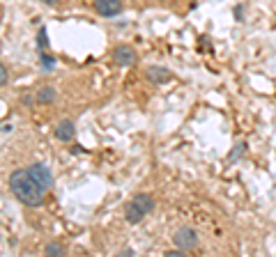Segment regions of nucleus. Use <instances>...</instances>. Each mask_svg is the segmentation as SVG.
<instances>
[{"label":"nucleus","mask_w":276,"mask_h":257,"mask_svg":"<svg viewBox=\"0 0 276 257\" xmlns=\"http://www.w3.org/2000/svg\"><path fill=\"white\" fill-rule=\"evenodd\" d=\"M7 182H9L12 195H14L21 204H25V207H42L46 191L35 182V177L28 172V168H19V170H14V172L9 174Z\"/></svg>","instance_id":"f257e3e1"},{"label":"nucleus","mask_w":276,"mask_h":257,"mask_svg":"<svg viewBox=\"0 0 276 257\" xmlns=\"http://www.w3.org/2000/svg\"><path fill=\"white\" fill-rule=\"evenodd\" d=\"M152 209H154V197L150 195V193H138V195L131 197V200L125 204V218H127V223L136 225V223L145 218Z\"/></svg>","instance_id":"f03ea898"},{"label":"nucleus","mask_w":276,"mask_h":257,"mask_svg":"<svg viewBox=\"0 0 276 257\" xmlns=\"http://www.w3.org/2000/svg\"><path fill=\"white\" fill-rule=\"evenodd\" d=\"M198 232H196L194 227H179V230H175V235H173V243H175V248H182L184 253L187 250H194L198 248Z\"/></svg>","instance_id":"7ed1b4c3"},{"label":"nucleus","mask_w":276,"mask_h":257,"mask_svg":"<svg viewBox=\"0 0 276 257\" xmlns=\"http://www.w3.org/2000/svg\"><path fill=\"white\" fill-rule=\"evenodd\" d=\"M28 172L35 177V182H37L39 186L46 191V193L53 189V174H51V170H49L44 163H32V166H28Z\"/></svg>","instance_id":"20e7f679"},{"label":"nucleus","mask_w":276,"mask_h":257,"mask_svg":"<svg viewBox=\"0 0 276 257\" xmlns=\"http://www.w3.org/2000/svg\"><path fill=\"white\" fill-rule=\"evenodd\" d=\"M122 0H95V9L97 14H101L104 19H115L122 12Z\"/></svg>","instance_id":"39448f33"},{"label":"nucleus","mask_w":276,"mask_h":257,"mask_svg":"<svg viewBox=\"0 0 276 257\" xmlns=\"http://www.w3.org/2000/svg\"><path fill=\"white\" fill-rule=\"evenodd\" d=\"M113 60H115V64H120V67H131L136 62V51L134 46L129 44H120L115 51H113Z\"/></svg>","instance_id":"423d86ee"},{"label":"nucleus","mask_w":276,"mask_h":257,"mask_svg":"<svg viewBox=\"0 0 276 257\" xmlns=\"http://www.w3.org/2000/svg\"><path fill=\"white\" fill-rule=\"evenodd\" d=\"M55 138L60 143H72L76 138V127L72 120H60L58 127H55Z\"/></svg>","instance_id":"0eeeda50"},{"label":"nucleus","mask_w":276,"mask_h":257,"mask_svg":"<svg viewBox=\"0 0 276 257\" xmlns=\"http://www.w3.org/2000/svg\"><path fill=\"white\" fill-rule=\"evenodd\" d=\"M145 76H148L154 85H164V83H168V81L173 78V74L168 71V69H166V67H157V64H150V67L145 69Z\"/></svg>","instance_id":"6e6552de"},{"label":"nucleus","mask_w":276,"mask_h":257,"mask_svg":"<svg viewBox=\"0 0 276 257\" xmlns=\"http://www.w3.org/2000/svg\"><path fill=\"white\" fill-rule=\"evenodd\" d=\"M55 99H58V94H55L51 85H46L37 92V104H55Z\"/></svg>","instance_id":"1a4fd4ad"},{"label":"nucleus","mask_w":276,"mask_h":257,"mask_svg":"<svg viewBox=\"0 0 276 257\" xmlns=\"http://www.w3.org/2000/svg\"><path fill=\"white\" fill-rule=\"evenodd\" d=\"M244 151H247V143H237V145H235V150L228 154V161H230V163H235L237 159H242V156H244Z\"/></svg>","instance_id":"9d476101"},{"label":"nucleus","mask_w":276,"mask_h":257,"mask_svg":"<svg viewBox=\"0 0 276 257\" xmlns=\"http://www.w3.org/2000/svg\"><path fill=\"white\" fill-rule=\"evenodd\" d=\"M44 253H46V255H65V248H62L60 243L51 241V243H46V246H44Z\"/></svg>","instance_id":"9b49d317"},{"label":"nucleus","mask_w":276,"mask_h":257,"mask_svg":"<svg viewBox=\"0 0 276 257\" xmlns=\"http://www.w3.org/2000/svg\"><path fill=\"white\" fill-rule=\"evenodd\" d=\"M39 62H42V67H44L46 71H51L53 64H55V60H53L51 55H46V53H39Z\"/></svg>","instance_id":"f8f14e48"},{"label":"nucleus","mask_w":276,"mask_h":257,"mask_svg":"<svg viewBox=\"0 0 276 257\" xmlns=\"http://www.w3.org/2000/svg\"><path fill=\"white\" fill-rule=\"evenodd\" d=\"M37 46H39V51H44L46 46H49V37H46V28H42L37 35Z\"/></svg>","instance_id":"ddd939ff"},{"label":"nucleus","mask_w":276,"mask_h":257,"mask_svg":"<svg viewBox=\"0 0 276 257\" xmlns=\"http://www.w3.org/2000/svg\"><path fill=\"white\" fill-rule=\"evenodd\" d=\"M0 83H2V87L7 85V67H5V64L0 67Z\"/></svg>","instance_id":"4468645a"},{"label":"nucleus","mask_w":276,"mask_h":257,"mask_svg":"<svg viewBox=\"0 0 276 257\" xmlns=\"http://www.w3.org/2000/svg\"><path fill=\"white\" fill-rule=\"evenodd\" d=\"M32 101H35V99H32V94H21V104L23 106H32Z\"/></svg>","instance_id":"2eb2a0df"},{"label":"nucleus","mask_w":276,"mask_h":257,"mask_svg":"<svg viewBox=\"0 0 276 257\" xmlns=\"http://www.w3.org/2000/svg\"><path fill=\"white\" fill-rule=\"evenodd\" d=\"M164 255H168V257H182V255H184V250H182V248H175V250H166Z\"/></svg>","instance_id":"dca6fc26"},{"label":"nucleus","mask_w":276,"mask_h":257,"mask_svg":"<svg viewBox=\"0 0 276 257\" xmlns=\"http://www.w3.org/2000/svg\"><path fill=\"white\" fill-rule=\"evenodd\" d=\"M244 7H242V5H237V7H235V19H237V21H242V19H244Z\"/></svg>","instance_id":"f3484780"},{"label":"nucleus","mask_w":276,"mask_h":257,"mask_svg":"<svg viewBox=\"0 0 276 257\" xmlns=\"http://www.w3.org/2000/svg\"><path fill=\"white\" fill-rule=\"evenodd\" d=\"M42 2H44V5H49V7H55L60 0H42Z\"/></svg>","instance_id":"a211bd4d"},{"label":"nucleus","mask_w":276,"mask_h":257,"mask_svg":"<svg viewBox=\"0 0 276 257\" xmlns=\"http://www.w3.org/2000/svg\"><path fill=\"white\" fill-rule=\"evenodd\" d=\"M12 128H14L12 124H2V133H12Z\"/></svg>","instance_id":"6ab92c4d"}]
</instances>
